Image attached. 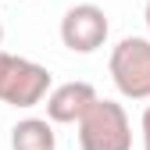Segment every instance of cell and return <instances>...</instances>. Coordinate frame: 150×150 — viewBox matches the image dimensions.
<instances>
[{
	"mask_svg": "<svg viewBox=\"0 0 150 150\" xmlns=\"http://www.w3.org/2000/svg\"><path fill=\"white\" fill-rule=\"evenodd\" d=\"M111 82L125 100H150V36H125L107 57Z\"/></svg>",
	"mask_w": 150,
	"mask_h": 150,
	"instance_id": "2",
	"label": "cell"
},
{
	"mask_svg": "<svg viewBox=\"0 0 150 150\" xmlns=\"http://www.w3.org/2000/svg\"><path fill=\"white\" fill-rule=\"evenodd\" d=\"M143 22H146V32H150V0H146V7H143Z\"/></svg>",
	"mask_w": 150,
	"mask_h": 150,
	"instance_id": "8",
	"label": "cell"
},
{
	"mask_svg": "<svg viewBox=\"0 0 150 150\" xmlns=\"http://www.w3.org/2000/svg\"><path fill=\"white\" fill-rule=\"evenodd\" d=\"M0 43H4V22H0Z\"/></svg>",
	"mask_w": 150,
	"mask_h": 150,
	"instance_id": "9",
	"label": "cell"
},
{
	"mask_svg": "<svg viewBox=\"0 0 150 150\" xmlns=\"http://www.w3.org/2000/svg\"><path fill=\"white\" fill-rule=\"evenodd\" d=\"M79 150H132V122L118 100L97 97L75 122Z\"/></svg>",
	"mask_w": 150,
	"mask_h": 150,
	"instance_id": "1",
	"label": "cell"
},
{
	"mask_svg": "<svg viewBox=\"0 0 150 150\" xmlns=\"http://www.w3.org/2000/svg\"><path fill=\"white\" fill-rule=\"evenodd\" d=\"M111 36V22L97 4H75L61 18V43L71 54H97Z\"/></svg>",
	"mask_w": 150,
	"mask_h": 150,
	"instance_id": "4",
	"label": "cell"
},
{
	"mask_svg": "<svg viewBox=\"0 0 150 150\" xmlns=\"http://www.w3.org/2000/svg\"><path fill=\"white\" fill-rule=\"evenodd\" d=\"M54 86V75L29 57L7 54L0 47V100L11 107H36Z\"/></svg>",
	"mask_w": 150,
	"mask_h": 150,
	"instance_id": "3",
	"label": "cell"
},
{
	"mask_svg": "<svg viewBox=\"0 0 150 150\" xmlns=\"http://www.w3.org/2000/svg\"><path fill=\"white\" fill-rule=\"evenodd\" d=\"M47 122L54 125H75L82 115H86V107L97 100V89H93L89 82H61V86H50L47 93Z\"/></svg>",
	"mask_w": 150,
	"mask_h": 150,
	"instance_id": "5",
	"label": "cell"
},
{
	"mask_svg": "<svg viewBox=\"0 0 150 150\" xmlns=\"http://www.w3.org/2000/svg\"><path fill=\"white\" fill-rule=\"evenodd\" d=\"M139 132H143V150H150V104L143 107V118H139Z\"/></svg>",
	"mask_w": 150,
	"mask_h": 150,
	"instance_id": "7",
	"label": "cell"
},
{
	"mask_svg": "<svg viewBox=\"0 0 150 150\" xmlns=\"http://www.w3.org/2000/svg\"><path fill=\"white\" fill-rule=\"evenodd\" d=\"M11 150H57L54 122H47V118H22V122H14Z\"/></svg>",
	"mask_w": 150,
	"mask_h": 150,
	"instance_id": "6",
	"label": "cell"
}]
</instances>
